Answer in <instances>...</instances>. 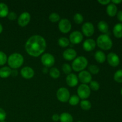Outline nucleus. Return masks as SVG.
<instances>
[{"label":"nucleus","instance_id":"nucleus-1","mask_svg":"<svg viewBox=\"0 0 122 122\" xmlns=\"http://www.w3.org/2000/svg\"><path fill=\"white\" fill-rule=\"evenodd\" d=\"M46 43L45 39L40 35H33L30 37L25 44L27 53L34 57H39L45 51Z\"/></svg>","mask_w":122,"mask_h":122},{"label":"nucleus","instance_id":"nucleus-2","mask_svg":"<svg viewBox=\"0 0 122 122\" xmlns=\"http://www.w3.org/2000/svg\"><path fill=\"white\" fill-rule=\"evenodd\" d=\"M7 63L10 67L13 69H17L20 67L24 63V58L19 53H13L8 57Z\"/></svg>","mask_w":122,"mask_h":122},{"label":"nucleus","instance_id":"nucleus-3","mask_svg":"<svg viewBox=\"0 0 122 122\" xmlns=\"http://www.w3.org/2000/svg\"><path fill=\"white\" fill-rule=\"evenodd\" d=\"M97 44L99 48L103 50H109L113 46V42L109 36L102 34L99 36L97 40Z\"/></svg>","mask_w":122,"mask_h":122},{"label":"nucleus","instance_id":"nucleus-4","mask_svg":"<svg viewBox=\"0 0 122 122\" xmlns=\"http://www.w3.org/2000/svg\"><path fill=\"white\" fill-rule=\"evenodd\" d=\"M88 60L84 56H79L75 58L71 64L73 70L75 71H83L88 66Z\"/></svg>","mask_w":122,"mask_h":122},{"label":"nucleus","instance_id":"nucleus-5","mask_svg":"<svg viewBox=\"0 0 122 122\" xmlns=\"http://www.w3.org/2000/svg\"><path fill=\"white\" fill-rule=\"evenodd\" d=\"M77 96L79 98L85 100L89 97L91 95V89L86 84H81L77 88Z\"/></svg>","mask_w":122,"mask_h":122},{"label":"nucleus","instance_id":"nucleus-6","mask_svg":"<svg viewBox=\"0 0 122 122\" xmlns=\"http://www.w3.org/2000/svg\"><path fill=\"white\" fill-rule=\"evenodd\" d=\"M57 97L60 101L66 102L69 101L70 97L69 90L66 88H60L57 92Z\"/></svg>","mask_w":122,"mask_h":122},{"label":"nucleus","instance_id":"nucleus-7","mask_svg":"<svg viewBox=\"0 0 122 122\" xmlns=\"http://www.w3.org/2000/svg\"><path fill=\"white\" fill-rule=\"evenodd\" d=\"M41 62L45 67H52L55 64V58L52 54L50 53H45L42 56Z\"/></svg>","mask_w":122,"mask_h":122},{"label":"nucleus","instance_id":"nucleus-8","mask_svg":"<svg viewBox=\"0 0 122 122\" xmlns=\"http://www.w3.org/2000/svg\"><path fill=\"white\" fill-rule=\"evenodd\" d=\"M58 29L62 33H68L70 32L71 29V23L67 19H61L58 23Z\"/></svg>","mask_w":122,"mask_h":122},{"label":"nucleus","instance_id":"nucleus-9","mask_svg":"<svg viewBox=\"0 0 122 122\" xmlns=\"http://www.w3.org/2000/svg\"><path fill=\"white\" fill-rule=\"evenodd\" d=\"M83 35L79 31H74L69 36V41L73 44H78L83 40Z\"/></svg>","mask_w":122,"mask_h":122},{"label":"nucleus","instance_id":"nucleus-10","mask_svg":"<svg viewBox=\"0 0 122 122\" xmlns=\"http://www.w3.org/2000/svg\"><path fill=\"white\" fill-rule=\"evenodd\" d=\"M82 30L83 34L87 37L91 36L94 33L95 29L93 24L91 22H86L82 25Z\"/></svg>","mask_w":122,"mask_h":122},{"label":"nucleus","instance_id":"nucleus-11","mask_svg":"<svg viewBox=\"0 0 122 122\" xmlns=\"http://www.w3.org/2000/svg\"><path fill=\"white\" fill-rule=\"evenodd\" d=\"M30 14L28 12H23L18 18V24L21 27L27 26L30 20Z\"/></svg>","mask_w":122,"mask_h":122},{"label":"nucleus","instance_id":"nucleus-12","mask_svg":"<svg viewBox=\"0 0 122 122\" xmlns=\"http://www.w3.org/2000/svg\"><path fill=\"white\" fill-rule=\"evenodd\" d=\"M78 79L83 84L89 83L92 81V75L89 71L83 70V71H80V73H79Z\"/></svg>","mask_w":122,"mask_h":122},{"label":"nucleus","instance_id":"nucleus-13","mask_svg":"<svg viewBox=\"0 0 122 122\" xmlns=\"http://www.w3.org/2000/svg\"><path fill=\"white\" fill-rule=\"evenodd\" d=\"M107 59L108 64L112 67L117 66L120 63L119 57L114 52H110L108 54L107 57Z\"/></svg>","mask_w":122,"mask_h":122},{"label":"nucleus","instance_id":"nucleus-14","mask_svg":"<svg viewBox=\"0 0 122 122\" xmlns=\"http://www.w3.org/2000/svg\"><path fill=\"white\" fill-rule=\"evenodd\" d=\"M21 76L26 79H29L32 78L34 76V70L30 67L26 66L22 68L20 71Z\"/></svg>","mask_w":122,"mask_h":122},{"label":"nucleus","instance_id":"nucleus-15","mask_svg":"<svg viewBox=\"0 0 122 122\" xmlns=\"http://www.w3.org/2000/svg\"><path fill=\"white\" fill-rule=\"evenodd\" d=\"M77 56V52L74 49L67 48L63 52V58L67 61H71L75 60Z\"/></svg>","mask_w":122,"mask_h":122},{"label":"nucleus","instance_id":"nucleus-16","mask_svg":"<svg viewBox=\"0 0 122 122\" xmlns=\"http://www.w3.org/2000/svg\"><path fill=\"white\" fill-rule=\"evenodd\" d=\"M66 83L69 86L75 87L78 84L79 79L77 76L74 73H70L67 75L66 79Z\"/></svg>","mask_w":122,"mask_h":122},{"label":"nucleus","instance_id":"nucleus-17","mask_svg":"<svg viewBox=\"0 0 122 122\" xmlns=\"http://www.w3.org/2000/svg\"><path fill=\"white\" fill-rule=\"evenodd\" d=\"M96 42L92 39H86L83 43V48L86 51H92L95 48Z\"/></svg>","mask_w":122,"mask_h":122},{"label":"nucleus","instance_id":"nucleus-18","mask_svg":"<svg viewBox=\"0 0 122 122\" xmlns=\"http://www.w3.org/2000/svg\"><path fill=\"white\" fill-rule=\"evenodd\" d=\"M107 13L109 16L114 17L117 13V7L113 3L109 4L107 7Z\"/></svg>","mask_w":122,"mask_h":122},{"label":"nucleus","instance_id":"nucleus-19","mask_svg":"<svg viewBox=\"0 0 122 122\" xmlns=\"http://www.w3.org/2000/svg\"><path fill=\"white\" fill-rule=\"evenodd\" d=\"M11 69L7 66L2 67L0 69V77L1 78H7L11 74Z\"/></svg>","mask_w":122,"mask_h":122},{"label":"nucleus","instance_id":"nucleus-20","mask_svg":"<svg viewBox=\"0 0 122 122\" xmlns=\"http://www.w3.org/2000/svg\"><path fill=\"white\" fill-rule=\"evenodd\" d=\"M113 33L117 38H122V23H117L113 28Z\"/></svg>","mask_w":122,"mask_h":122},{"label":"nucleus","instance_id":"nucleus-21","mask_svg":"<svg viewBox=\"0 0 122 122\" xmlns=\"http://www.w3.org/2000/svg\"><path fill=\"white\" fill-rule=\"evenodd\" d=\"M95 60L99 63H103L106 60V56L105 54L101 51H97L94 55Z\"/></svg>","mask_w":122,"mask_h":122},{"label":"nucleus","instance_id":"nucleus-22","mask_svg":"<svg viewBox=\"0 0 122 122\" xmlns=\"http://www.w3.org/2000/svg\"><path fill=\"white\" fill-rule=\"evenodd\" d=\"M8 7L7 4L4 2H0V17H5L9 13Z\"/></svg>","mask_w":122,"mask_h":122},{"label":"nucleus","instance_id":"nucleus-23","mask_svg":"<svg viewBox=\"0 0 122 122\" xmlns=\"http://www.w3.org/2000/svg\"><path fill=\"white\" fill-rule=\"evenodd\" d=\"M60 121L61 122H73V118L69 113H63L60 116Z\"/></svg>","mask_w":122,"mask_h":122},{"label":"nucleus","instance_id":"nucleus-24","mask_svg":"<svg viewBox=\"0 0 122 122\" xmlns=\"http://www.w3.org/2000/svg\"><path fill=\"white\" fill-rule=\"evenodd\" d=\"M108 23L105 21H100L98 23V29L103 33H107L108 32Z\"/></svg>","mask_w":122,"mask_h":122},{"label":"nucleus","instance_id":"nucleus-25","mask_svg":"<svg viewBox=\"0 0 122 122\" xmlns=\"http://www.w3.org/2000/svg\"><path fill=\"white\" fill-rule=\"evenodd\" d=\"M50 75L51 77L54 79H57L60 76V71L56 67H51L50 71Z\"/></svg>","mask_w":122,"mask_h":122},{"label":"nucleus","instance_id":"nucleus-26","mask_svg":"<svg viewBox=\"0 0 122 122\" xmlns=\"http://www.w3.org/2000/svg\"><path fill=\"white\" fill-rule=\"evenodd\" d=\"M58 45L60 46L63 48L67 47L70 44V41L68 38H66V37H61L60 38L58 41Z\"/></svg>","mask_w":122,"mask_h":122},{"label":"nucleus","instance_id":"nucleus-27","mask_svg":"<svg viewBox=\"0 0 122 122\" xmlns=\"http://www.w3.org/2000/svg\"><path fill=\"white\" fill-rule=\"evenodd\" d=\"M68 101H69V104H70L71 106H76V105H77L79 103L80 98L77 95H73L72 96L70 97Z\"/></svg>","mask_w":122,"mask_h":122},{"label":"nucleus","instance_id":"nucleus-28","mask_svg":"<svg viewBox=\"0 0 122 122\" xmlns=\"http://www.w3.org/2000/svg\"><path fill=\"white\" fill-rule=\"evenodd\" d=\"M80 105H81V108H82L83 110H89L91 109L92 106L91 102H89L88 100H85L81 101Z\"/></svg>","mask_w":122,"mask_h":122},{"label":"nucleus","instance_id":"nucleus-29","mask_svg":"<svg viewBox=\"0 0 122 122\" xmlns=\"http://www.w3.org/2000/svg\"><path fill=\"white\" fill-rule=\"evenodd\" d=\"M114 79L118 83H122V69L117 70L114 73Z\"/></svg>","mask_w":122,"mask_h":122},{"label":"nucleus","instance_id":"nucleus-30","mask_svg":"<svg viewBox=\"0 0 122 122\" xmlns=\"http://www.w3.org/2000/svg\"><path fill=\"white\" fill-rule=\"evenodd\" d=\"M73 19L75 22L78 25L82 23L83 21V17L81 13H76L74 15Z\"/></svg>","mask_w":122,"mask_h":122},{"label":"nucleus","instance_id":"nucleus-31","mask_svg":"<svg viewBox=\"0 0 122 122\" xmlns=\"http://www.w3.org/2000/svg\"><path fill=\"white\" fill-rule=\"evenodd\" d=\"M88 70H89V73L92 74H97L100 71V69L98 67V66L95 65V64H92V65L89 66L88 67Z\"/></svg>","mask_w":122,"mask_h":122},{"label":"nucleus","instance_id":"nucleus-32","mask_svg":"<svg viewBox=\"0 0 122 122\" xmlns=\"http://www.w3.org/2000/svg\"><path fill=\"white\" fill-rule=\"evenodd\" d=\"M49 19L51 22H57V21H59L60 19V17L59 14H57L56 13H52L49 16Z\"/></svg>","mask_w":122,"mask_h":122},{"label":"nucleus","instance_id":"nucleus-33","mask_svg":"<svg viewBox=\"0 0 122 122\" xmlns=\"http://www.w3.org/2000/svg\"><path fill=\"white\" fill-rule=\"evenodd\" d=\"M62 70H63L64 73L69 75V74L71 73L72 69H71V66H70V64H67V63H65V64L62 66Z\"/></svg>","mask_w":122,"mask_h":122},{"label":"nucleus","instance_id":"nucleus-34","mask_svg":"<svg viewBox=\"0 0 122 122\" xmlns=\"http://www.w3.org/2000/svg\"><path fill=\"white\" fill-rule=\"evenodd\" d=\"M7 56L3 51H0V66L4 65L7 62Z\"/></svg>","mask_w":122,"mask_h":122},{"label":"nucleus","instance_id":"nucleus-35","mask_svg":"<svg viewBox=\"0 0 122 122\" xmlns=\"http://www.w3.org/2000/svg\"><path fill=\"white\" fill-rule=\"evenodd\" d=\"M89 88H90V89H91L92 90L97 91H98L100 89V84H99L98 82H97V81H92L91 82H90Z\"/></svg>","mask_w":122,"mask_h":122},{"label":"nucleus","instance_id":"nucleus-36","mask_svg":"<svg viewBox=\"0 0 122 122\" xmlns=\"http://www.w3.org/2000/svg\"><path fill=\"white\" fill-rule=\"evenodd\" d=\"M7 17H8V19L10 20H15L17 19V14L15 12L11 11L8 13Z\"/></svg>","mask_w":122,"mask_h":122},{"label":"nucleus","instance_id":"nucleus-37","mask_svg":"<svg viewBox=\"0 0 122 122\" xmlns=\"http://www.w3.org/2000/svg\"><path fill=\"white\" fill-rule=\"evenodd\" d=\"M6 116H7V114H6V113L4 111V110L0 108V122L4 121V120L6 118Z\"/></svg>","mask_w":122,"mask_h":122},{"label":"nucleus","instance_id":"nucleus-38","mask_svg":"<svg viewBox=\"0 0 122 122\" xmlns=\"http://www.w3.org/2000/svg\"><path fill=\"white\" fill-rule=\"evenodd\" d=\"M52 119L54 122H58L60 120V116L58 114H54L52 115Z\"/></svg>","mask_w":122,"mask_h":122},{"label":"nucleus","instance_id":"nucleus-39","mask_svg":"<svg viewBox=\"0 0 122 122\" xmlns=\"http://www.w3.org/2000/svg\"><path fill=\"white\" fill-rule=\"evenodd\" d=\"M98 2L102 5H107L111 2V1L110 0H98Z\"/></svg>","mask_w":122,"mask_h":122},{"label":"nucleus","instance_id":"nucleus-40","mask_svg":"<svg viewBox=\"0 0 122 122\" xmlns=\"http://www.w3.org/2000/svg\"><path fill=\"white\" fill-rule=\"evenodd\" d=\"M117 17L119 21L122 22V11H119L117 13Z\"/></svg>","mask_w":122,"mask_h":122},{"label":"nucleus","instance_id":"nucleus-41","mask_svg":"<svg viewBox=\"0 0 122 122\" xmlns=\"http://www.w3.org/2000/svg\"><path fill=\"white\" fill-rule=\"evenodd\" d=\"M18 74V72L16 70V69H13V70H11V75H12L13 76H16Z\"/></svg>","mask_w":122,"mask_h":122},{"label":"nucleus","instance_id":"nucleus-42","mask_svg":"<svg viewBox=\"0 0 122 122\" xmlns=\"http://www.w3.org/2000/svg\"><path fill=\"white\" fill-rule=\"evenodd\" d=\"M111 2H112L113 4H114L116 5V4H118L121 3L122 1V0H112V1H111Z\"/></svg>","mask_w":122,"mask_h":122},{"label":"nucleus","instance_id":"nucleus-43","mask_svg":"<svg viewBox=\"0 0 122 122\" xmlns=\"http://www.w3.org/2000/svg\"><path fill=\"white\" fill-rule=\"evenodd\" d=\"M42 71H43V73H44L46 74V73H47L48 72L49 70H48V69L47 67H45L43 69Z\"/></svg>","mask_w":122,"mask_h":122},{"label":"nucleus","instance_id":"nucleus-44","mask_svg":"<svg viewBox=\"0 0 122 122\" xmlns=\"http://www.w3.org/2000/svg\"><path fill=\"white\" fill-rule=\"evenodd\" d=\"M2 30H3V27H2V25L0 23V33H1V32H2Z\"/></svg>","mask_w":122,"mask_h":122},{"label":"nucleus","instance_id":"nucleus-45","mask_svg":"<svg viewBox=\"0 0 122 122\" xmlns=\"http://www.w3.org/2000/svg\"><path fill=\"white\" fill-rule=\"evenodd\" d=\"M121 94H122V90H121Z\"/></svg>","mask_w":122,"mask_h":122},{"label":"nucleus","instance_id":"nucleus-46","mask_svg":"<svg viewBox=\"0 0 122 122\" xmlns=\"http://www.w3.org/2000/svg\"><path fill=\"white\" fill-rule=\"evenodd\" d=\"M5 122V121H2V122Z\"/></svg>","mask_w":122,"mask_h":122},{"label":"nucleus","instance_id":"nucleus-47","mask_svg":"<svg viewBox=\"0 0 122 122\" xmlns=\"http://www.w3.org/2000/svg\"><path fill=\"white\" fill-rule=\"evenodd\" d=\"M81 122V121H79V122Z\"/></svg>","mask_w":122,"mask_h":122}]
</instances>
